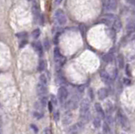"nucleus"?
<instances>
[{
  "mask_svg": "<svg viewBox=\"0 0 135 134\" xmlns=\"http://www.w3.org/2000/svg\"><path fill=\"white\" fill-rule=\"evenodd\" d=\"M90 101L87 99L82 100L80 102V119L81 122L83 123L88 122L90 118Z\"/></svg>",
  "mask_w": 135,
  "mask_h": 134,
  "instance_id": "1",
  "label": "nucleus"
},
{
  "mask_svg": "<svg viewBox=\"0 0 135 134\" xmlns=\"http://www.w3.org/2000/svg\"><path fill=\"white\" fill-rule=\"evenodd\" d=\"M117 121H118L120 126L123 127L124 130H128L130 127L129 122H128V118L126 117V116L124 115V113L121 110H119L118 111H117Z\"/></svg>",
  "mask_w": 135,
  "mask_h": 134,
  "instance_id": "2",
  "label": "nucleus"
},
{
  "mask_svg": "<svg viewBox=\"0 0 135 134\" xmlns=\"http://www.w3.org/2000/svg\"><path fill=\"white\" fill-rule=\"evenodd\" d=\"M54 16H55V19H56V20H57V24L59 25H66V23H67V16H66L65 13H64L63 9L57 8V9L55 11Z\"/></svg>",
  "mask_w": 135,
  "mask_h": 134,
  "instance_id": "3",
  "label": "nucleus"
},
{
  "mask_svg": "<svg viewBox=\"0 0 135 134\" xmlns=\"http://www.w3.org/2000/svg\"><path fill=\"white\" fill-rule=\"evenodd\" d=\"M57 95H58V100L60 101V103L63 104L66 101L67 98L68 96V91L66 87L61 86L57 91Z\"/></svg>",
  "mask_w": 135,
  "mask_h": 134,
  "instance_id": "4",
  "label": "nucleus"
},
{
  "mask_svg": "<svg viewBox=\"0 0 135 134\" xmlns=\"http://www.w3.org/2000/svg\"><path fill=\"white\" fill-rule=\"evenodd\" d=\"M53 54H54V58L55 61L57 64L61 65L62 63H63L64 62V57L62 56L61 52H60V50L57 47H56L54 49V52H53Z\"/></svg>",
  "mask_w": 135,
  "mask_h": 134,
  "instance_id": "5",
  "label": "nucleus"
},
{
  "mask_svg": "<svg viewBox=\"0 0 135 134\" xmlns=\"http://www.w3.org/2000/svg\"><path fill=\"white\" fill-rule=\"evenodd\" d=\"M106 8L111 11H114L117 8V0H106Z\"/></svg>",
  "mask_w": 135,
  "mask_h": 134,
  "instance_id": "6",
  "label": "nucleus"
},
{
  "mask_svg": "<svg viewBox=\"0 0 135 134\" xmlns=\"http://www.w3.org/2000/svg\"><path fill=\"white\" fill-rule=\"evenodd\" d=\"M100 78H101V79L103 80V81L106 83V84H111V82H112V79H111V76L109 75V74L106 73V72L105 71H101L100 72Z\"/></svg>",
  "mask_w": 135,
  "mask_h": 134,
  "instance_id": "7",
  "label": "nucleus"
},
{
  "mask_svg": "<svg viewBox=\"0 0 135 134\" xmlns=\"http://www.w3.org/2000/svg\"><path fill=\"white\" fill-rule=\"evenodd\" d=\"M77 106H78V100L74 97H73L72 99L66 104V108H68V109H75Z\"/></svg>",
  "mask_w": 135,
  "mask_h": 134,
  "instance_id": "8",
  "label": "nucleus"
},
{
  "mask_svg": "<svg viewBox=\"0 0 135 134\" xmlns=\"http://www.w3.org/2000/svg\"><path fill=\"white\" fill-rule=\"evenodd\" d=\"M36 90H37V94L39 95H41V96H45V95H46V92H47L46 85H43V84H40V83L38 84Z\"/></svg>",
  "mask_w": 135,
  "mask_h": 134,
  "instance_id": "9",
  "label": "nucleus"
},
{
  "mask_svg": "<svg viewBox=\"0 0 135 134\" xmlns=\"http://www.w3.org/2000/svg\"><path fill=\"white\" fill-rule=\"evenodd\" d=\"M32 46H33L34 49L36 50V52L42 56V53H43V49H42V43L40 41H35L34 43H32Z\"/></svg>",
  "mask_w": 135,
  "mask_h": 134,
  "instance_id": "10",
  "label": "nucleus"
},
{
  "mask_svg": "<svg viewBox=\"0 0 135 134\" xmlns=\"http://www.w3.org/2000/svg\"><path fill=\"white\" fill-rule=\"evenodd\" d=\"M83 127H84V123L82 122H78L76 123V124H74L73 127H70V132H71L72 133H76L77 132L80 131Z\"/></svg>",
  "mask_w": 135,
  "mask_h": 134,
  "instance_id": "11",
  "label": "nucleus"
},
{
  "mask_svg": "<svg viewBox=\"0 0 135 134\" xmlns=\"http://www.w3.org/2000/svg\"><path fill=\"white\" fill-rule=\"evenodd\" d=\"M32 13H33V15L35 17L36 20H40V16H41V14H40V8L38 7V5L36 3H35L32 7Z\"/></svg>",
  "mask_w": 135,
  "mask_h": 134,
  "instance_id": "12",
  "label": "nucleus"
},
{
  "mask_svg": "<svg viewBox=\"0 0 135 134\" xmlns=\"http://www.w3.org/2000/svg\"><path fill=\"white\" fill-rule=\"evenodd\" d=\"M122 27H123V24H122L121 20L119 19H116V20L113 21V30L117 32H118L122 30Z\"/></svg>",
  "mask_w": 135,
  "mask_h": 134,
  "instance_id": "13",
  "label": "nucleus"
},
{
  "mask_svg": "<svg viewBox=\"0 0 135 134\" xmlns=\"http://www.w3.org/2000/svg\"><path fill=\"white\" fill-rule=\"evenodd\" d=\"M108 95V91L106 88H101L98 91V97L100 100H105Z\"/></svg>",
  "mask_w": 135,
  "mask_h": 134,
  "instance_id": "14",
  "label": "nucleus"
},
{
  "mask_svg": "<svg viewBox=\"0 0 135 134\" xmlns=\"http://www.w3.org/2000/svg\"><path fill=\"white\" fill-rule=\"evenodd\" d=\"M95 110H96V112H97V114L100 116V117L104 118L105 117V112H104L103 109H102V106L100 105V103H95Z\"/></svg>",
  "mask_w": 135,
  "mask_h": 134,
  "instance_id": "15",
  "label": "nucleus"
},
{
  "mask_svg": "<svg viewBox=\"0 0 135 134\" xmlns=\"http://www.w3.org/2000/svg\"><path fill=\"white\" fill-rule=\"evenodd\" d=\"M117 64H118L119 68L123 69L124 67V57L122 54L118 55L117 57Z\"/></svg>",
  "mask_w": 135,
  "mask_h": 134,
  "instance_id": "16",
  "label": "nucleus"
},
{
  "mask_svg": "<svg viewBox=\"0 0 135 134\" xmlns=\"http://www.w3.org/2000/svg\"><path fill=\"white\" fill-rule=\"evenodd\" d=\"M71 122H72V114L67 113L63 116V124H69Z\"/></svg>",
  "mask_w": 135,
  "mask_h": 134,
  "instance_id": "17",
  "label": "nucleus"
},
{
  "mask_svg": "<svg viewBox=\"0 0 135 134\" xmlns=\"http://www.w3.org/2000/svg\"><path fill=\"white\" fill-rule=\"evenodd\" d=\"M37 68H38V71H39V72L44 71V69L46 68V62H45L43 59H41V60L39 61Z\"/></svg>",
  "mask_w": 135,
  "mask_h": 134,
  "instance_id": "18",
  "label": "nucleus"
},
{
  "mask_svg": "<svg viewBox=\"0 0 135 134\" xmlns=\"http://www.w3.org/2000/svg\"><path fill=\"white\" fill-rule=\"evenodd\" d=\"M127 30L130 31H135V20H130L127 24Z\"/></svg>",
  "mask_w": 135,
  "mask_h": 134,
  "instance_id": "19",
  "label": "nucleus"
},
{
  "mask_svg": "<svg viewBox=\"0 0 135 134\" xmlns=\"http://www.w3.org/2000/svg\"><path fill=\"white\" fill-rule=\"evenodd\" d=\"M102 59H103V61L105 63H111V62H112V56H111V54L110 53H106V54L103 55V57H102Z\"/></svg>",
  "mask_w": 135,
  "mask_h": 134,
  "instance_id": "20",
  "label": "nucleus"
},
{
  "mask_svg": "<svg viewBox=\"0 0 135 134\" xmlns=\"http://www.w3.org/2000/svg\"><path fill=\"white\" fill-rule=\"evenodd\" d=\"M39 83L42 84H43V85H46V84H47V78H46L45 74H42V75L40 76Z\"/></svg>",
  "mask_w": 135,
  "mask_h": 134,
  "instance_id": "21",
  "label": "nucleus"
},
{
  "mask_svg": "<svg viewBox=\"0 0 135 134\" xmlns=\"http://www.w3.org/2000/svg\"><path fill=\"white\" fill-rule=\"evenodd\" d=\"M40 35H41V31L39 29L34 30V31H32V33H31V35H32V37H33L34 39H38V37L40 36Z\"/></svg>",
  "mask_w": 135,
  "mask_h": 134,
  "instance_id": "22",
  "label": "nucleus"
},
{
  "mask_svg": "<svg viewBox=\"0 0 135 134\" xmlns=\"http://www.w3.org/2000/svg\"><path fill=\"white\" fill-rule=\"evenodd\" d=\"M100 124H101V122H100V118L99 117H96L94 119V121H93V125L95 126V127H100Z\"/></svg>",
  "mask_w": 135,
  "mask_h": 134,
  "instance_id": "23",
  "label": "nucleus"
},
{
  "mask_svg": "<svg viewBox=\"0 0 135 134\" xmlns=\"http://www.w3.org/2000/svg\"><path fill=\"white\" fill-rule=\"evenodd\" d=\"M16 36L19 37V38H20V39H22V40H24V39H25V38L27 37V33H26V32L18 33V34L16 35Z\"/></svg>",
  "mask_w": 135,
  "mask_h": 134,
  "instance_id": "24",
  "label": "nucleus"
},
{
  "mask_svg": "<svg viewBox=\"0 0 135 134\" xmlns=\"http://www.w3.org/2000/svg\"><path fill=\"white\" fill-rule=\"evenodd\" d=\"M46 102H47V100H46V96H42V97H41V104H42V106H46Z\"/></svg>",
  "mask_w": 135,
  "mask_h": 134,
  "instance_id": "25",
  "label": "nucleus"
},
{
  "mask_svg": "<svg viewBox=\"0 0 135 134\" xmlns=\"http://www.w3.org/2000/svg\"><path fill=\"white\" fill-rule=\"evenodd\" d=\"M44 47L46 50H49V48H50V42H49L48 39H45L44 41Z\"/></svg>",
  "mask_w": 135,
  "mask_h": 134,
  "instance_id": "26",
  "label": "nucleus"
},
{
  "mask_svg": "<svg viewBox=\"0 0 135 134\" xmlns=\"http://www.w3.org/2000/svg\"><path fill=\"white\" fill-rule=\"evenodd\" d=\"M51 102H52L54 105H57V97H56L55 95H51Z\"/></svg>",
  "mask_w": 135,
  "mask_h": 134,
  "instance_id": "27",
  "label": "nucleus"
},
{
  "mask_svg": "<svg viewBox=\"0 0 135 134\" xmlns=\"http://www.w3.org/2000/svg\"><path fill=\"white\" fill-rule=\"evenodd\" d=\"M26 44H27V40L25 39L21 40V41L20 42V48H23Z\"/></svg>",
  "mask_w": 135,
  "mask_h": 134,
  "instance_id": "28",
  "label": "nucleus"
},
{
  "mask_svg": "<svg viewBox=\"0 0 135 134\" xmlns=\"http://www.w3.org/2000/svg\"><path fill=\"white\" fill-rule=\"evenodd\" d=\"M42 134H52V132L49 128H45Z\"/></svg>",
  "mask_w": 135,
  "mask_h": 134,
  "instance_id": "29",
  "label": "nucleus"
},
{
  "mask_svg": "<svg viewBox=\"0 0 135 134\" xmlns=\"http://www.w3.org/2000/svg\"><path fill=\"white\" fill-rule=\"evenodd\" d=\"M104 131L106 132V133H109V132H110L109 127H108V125L106 124V123H105V124H104Z\"/></svg>",
  "mask_w": 135,
  "mask_h": 134,
  "instance_id": "30",
  "label": "nucleus"
},
{
  "mask_svg": "<svg viewBox=\"0 0 135 134\" xmlns=\"http://www.w3.org/2000/svg\"><path fill=\"white\" fill-rule=\"evenodd\" d=\"M54 119H55V121H58V119H59V113H58V111L55 112V114H54Z\"/></svg>",
  "mask_w": 135,
  "mask_h": 134,
  "instance_id": "31",
  "label": "nucleus"
},
{
  "mask_svg": "<svg viewBox=\"0 0 135 134\" xmlns=\"http://www.w3.org/2000/svg\"><path fill=\"white\" fill-rule=\"evenodd\" d=\"M48 108H49V111L52 112V102H48Z\"/></svg>",
  "mask_w": 135,
  "mask_h": 134,
  "instance_id": "32",
  "label": "nucleus"
},
{
  "mask_svg": "<svg viewBox=\"0 0 135 134\" xmlns=\"http://www.w3.org/2000/svg\"><path fill=\"white\" fill-rule=\"evenodd\" d=\"M124 83H125V84H130L131 81H130V79H128V78H124Z\"/></svg>",
  "mask_w": 135,
  "mask_h": 134,
  "instance_id": "33",
  "label": "nucleus"
},
{
  "mask_svg": "<svg viewBox=\"0 0 135 134\" xmlns=\"http://www.w3.org/2000/svg\"><path fill=\"white\" fill-rule=\"evenodd\" d=\"M127 1H128L130 4H132V5L135 6V0H127Z\"/></svg>",
  "mask_w": 135,
  "mask_h": 134,
  "instance_id": "34",
  "label": "nucleus"
},
{
  "mask_svg": "<svg viewBox=\"0 0 135 134\" xmlns=\"http://www.w3.org/2000/svg\"><path fill=\"white\" fill-rule=\"evenodd\" d=\"M62 2H63V0H55V3H56V4H57V5H59Z\"/></svg>",
  "mask_w": 135,
  "mask_h": 134,
  "instance_id": "35",
  "label": "nucleus"
},
{
  "mask_svg": "<svg viewBox=\"0 0 135 134\" xmlns=\"http://www.w3.org/2000/svg\"><path fill=\"white\" fill-rule=\"evenodd\" d=\"M71 134H76V133H71Z\"/></svg>",
  "mask_w": 135,
  "mask_h": 134,
  "instance_id": "36",
  "label": "nucleus"
},
{
  "mask_svg": "<svg viewBox=\"0 0 135 134\" xmlns=\"http://www.w3.org/2000/svg\"><path fill=\"white\" fill-rule=\"evenodd\" d=\"M28 1H31V0H28Z\"/></svg>",
  "mask_w": 135,
  "mask_h": 134,
  "instance_id": "37",
  "label": "nucleus"
}]
</instances>
